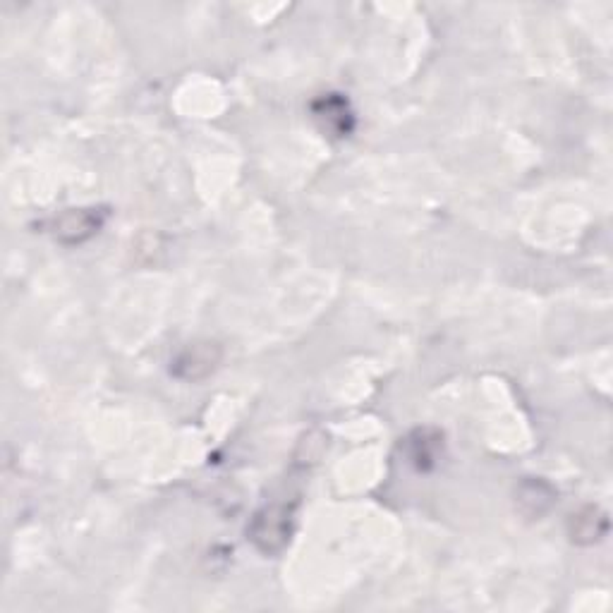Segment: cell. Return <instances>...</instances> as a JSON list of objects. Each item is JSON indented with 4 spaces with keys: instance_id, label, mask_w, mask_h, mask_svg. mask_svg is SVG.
<instances>
[{
    "instance_id": "6da1fadb",
    "label": "cell",
    "mask_w": 613,
    "mask_h": 613,
    "mask_svg": "<svg viewBox=\"0 0 613 613\" xmlns=\"http://www.w3.org/2000/svg\"><path fill=\"white\" fill-rule=\"evenodd\" d=\"M290 532H293V513L288 506H269L262 513H257L254 523L247 534L266 556L278 554L290 542Z\"/></svg>"
},
{
    "instance_id": "7a4b0ae2",
    "label": "cell",
    "mask_w": 613,
    "mask_h": 613,
    "mask_svg": "<svg viewBox=\"0 0 613 613\" xmlns=\"http://www.w3.org/2000/svg\"><path fill=\"white\" fill-rule=\"evenodd\" d=\"M221 348L218 343L204 341V343H194L190 348H185L175 357L171 372L178 376V379L185 381H199L204 376H209L221 362Z\"/></svg>"
},
{
    "instance_id": "3957f363",
    "label": "cell",
    "mask_w": 613,
    "mask_h": 613,
    "mask_svg": "<svg viewBox=\"0 0 613 613\" xmlns=\"http://www.w3.org/2000/svg\"><path fill=\"white\" fill-rule=\"evenodd\" d=\"M103 226V211L99 209H80L68 211L56 221V238L65 245H77V242L89 240L91 235L99 233Z\"/></svg>"
},
{
    "instance_id": "277c9868",
    "label": "cell",
    "mask_w": 613,
    "mask_h": 613,
    "mask_svg": "<svg viewBox=\"0 0 613 613\" xmlns=\"http://www.w3.org/2000/svg\"><path fill=\"white\" fill-rule=\"evenodd\" d=\"M606 530H609V520H606V515L599 511V508L587 506V508H582V511L570 515L568 532H570V539H573L575 544L599 542V539L606 534Z\"/></svg>"
},
{
    "instance_id": "5b68a950",
    "label": "cell",
    "mask_w": 613,
    "mask_h": 613,
    "mask_svg": "<svg viewBox=\"0 0 613 613\" xmlns=\"http://www.w3.org/2000/svg\"><path fill=\"white\" fill-rule=\"evenodd\" d=\"M314 118L321 123V130L333 132V135L343 137L350 132V113H348V103L338 96L329 94L326 99H321L317 106H314Z\"/></svg>"
},
{
    "instance_id": "8992f818",
    "label": "cell",
    "mask_w": 613,
    "mask_h": 613,
    "mask_svg": "<svg viewBox=\"0 0 613 613\" xmlns=\"http://www.w3.org/2000/svg\"><path fill=\"white\" fill-rule=\"evenodd\" d=\"M556 499V491L549 487V484L544 482H523V487L518 491V503L520 508L527 506V515H532L534 518V503H537V515L546 513L551 508V503Z\"/></svg>"
}]
</instances>
